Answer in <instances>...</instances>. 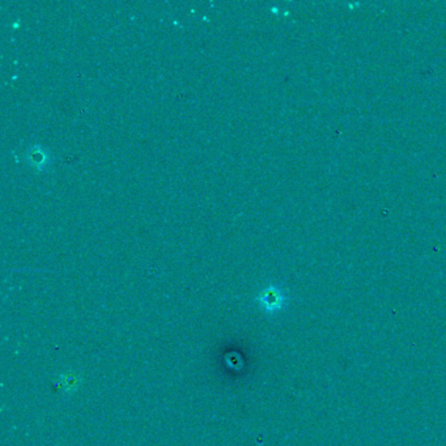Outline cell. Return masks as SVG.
Returning a JSON list of instances; mask_svg holds the SVG:
<instances>
[{
  "label": "cell",
  "instance_id": "cell-1",
  "mask_svg": "<svg viewBox=\"0 0 446 446\" xmlns=\"http://www.w3.org/2000/svg\"><path fill=\"white\" fill-rule=\"evenodd\" d=\"M258 301L266 312L274 313L280 310L285 303L283 292L276 287H268L263 289L258 297Z\"/></svg>",
  "mask_w": 446,
  "mask_h": 446
},
{
  "label": "cell",
  "instance_id": "cell-2",
  "mask_svg": "<svg viewBox=\"0 0 446 446\" xmlns=\"http://www.w3.org/2000/svg\"><path fill=\"white\" fill-rule=\"evenodd\" d=\"M32 156H33V160H36V161H38V165H41V164L43 163V160H45V156H43V153H41V152L33 153Z\"/></svg>",
  "mask_w": 446,
  "mask_h": 446
}]
</instances>
